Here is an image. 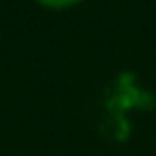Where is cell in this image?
Returning a JSON list of instances; mask_svg holds the SVG:
<instances>
[{
  "label": "cell",
  "instance_id": "1",
  "mask_svg": "<svg viewBox=\"0 0 156 156\" xmlns=\"http://www.w3.org/2000/svg\"><path fill=\"white\" fill-rule=\"evenodd\" d=\"M41 2H46V5H55V7H60V5H69V2H73V0H41Z\"/></svg>",
  "mask_w": 156,
  "mask_h": 156
}]
</instances>
